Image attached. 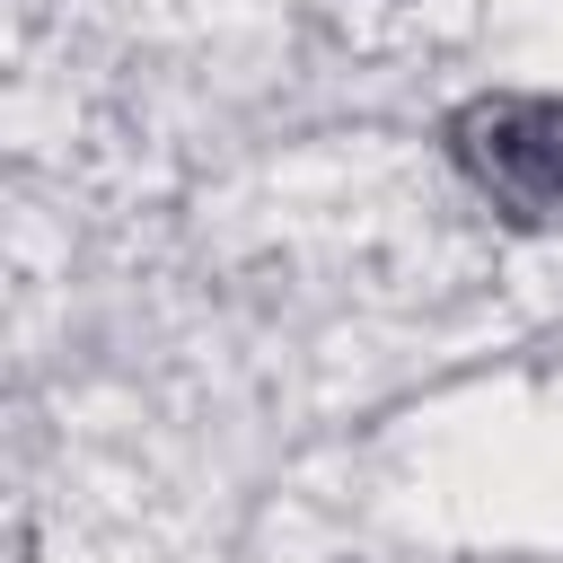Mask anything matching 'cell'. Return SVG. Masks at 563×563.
<instances>
[{"mask_svg":"<svg viewBox=\"0 0 563 563\" xmlns=\"http://www.w3.org/2000/svg\"><path fill=\"white\" fill-rule=\"evenodd\" d=\"M449 158L510 220H563V97H484L449 123Z\"/></svg>","mask_w":563,"mask_h":563,"instance_id":"obj_1","label":"cell"}]
</instances>
